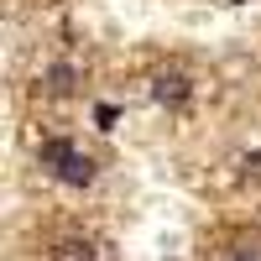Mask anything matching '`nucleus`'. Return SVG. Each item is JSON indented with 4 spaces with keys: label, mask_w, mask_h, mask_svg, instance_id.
I'll list each match as a JSON object with an SVG mask.
<instances>
[{
    "label": "nucleus",
    "mask_w": 261,
    "mask_h": 261,
    "mask_svg": "<svg viewBox=\"0 0 261 261\" xmlns=\"http://www.w3.org/2000/svg\"><path fill=\"white\" fill-rule=\"evenodd\" d=\"M73 79H79V73H73V63H53V68H47V89H53V94H68V89H73Z\"/></svg>",
    "instance_id": "2"
},
{
    "label": "nucleus",
    "mask_w": 261,
    "mask_h": 261,
    "mask_svg": "<svg viewBox=\"0 0 261 261\" xmlns=\"http://www.w3.org/2000/svg\"><path fill=\"white\" fill-rule=\"evenodd\" d=\"M37 162L47 167L58 183H68V188H84V183H94V157H84V151H79L68 136H53V141H42V146H37Z\"/></svg>",
    "instance_id": "1"
},
{
    "label": "nucleus",
    "mask_w": 261,
    "mask_h": 261,
    "mask_svg": "<svg viewBox=\"0 0 261 261\" xmlns=\"http://www.w3.org/2000/svg\"><path fill=\"white\" fill-rule=\"evenodd\" d=\"M188 94V79L183 73H162L157 79V99H183Z\"/></svg>",
    "instance_id": "3"
},
{
    "label": "nucleus",
    "mask_w": 261,
    "mask_h": 261,
    "mask_svg": "<svg viewBox=\"0 0 261 261\" xmlns=\"http://www.w3.org/2000/svg\"><path fill=\"white\" fill-rule=\"evenodd\" d=\"M235 261H261V251H241V256H235Z\"/></svg>",
    "instance_id": "4"
}]
</instances>
